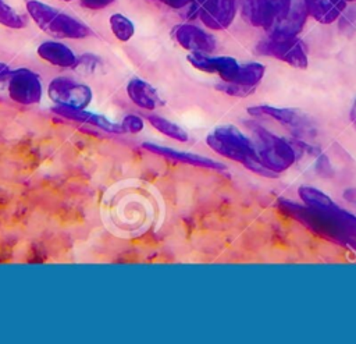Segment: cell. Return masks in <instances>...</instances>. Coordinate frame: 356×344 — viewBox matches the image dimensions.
Returning <instances> with one entry per match:
<instances>
[{"label": "cell", "instance_id": "cell-1", "mask_svg": "<svg viewBox=\"0 0 356 344\" xmlns=\"http://www.w3.org/2000/svg\"><path fill=\"white\" fill-rule=\"evenodd\" d=\"M298 195L305 205L280 199V209L314 231L349 249H356V216L338 206L325 192L310 185H300Z\"/></svg>", "mask_w": 356, "mask_h": 344}, {"label": "cell", "instance_id": "cell-2", "mask_svg": "<svg viewBox=\"0 0 356 344\" xmlns=\"http://www.w3.org/2000/svg\"><path fill=\"white\" fill-rule=\"evenodd\" d=\"M206 143L222 157L238 162L259 175L268 178L277 177L261 164L252 138L243 134L235 125L227 124L216 127L213 132L206 136Z\"/></svg>", "mask_w": 356, "mask_h": 344}, {"label": "cell", "instance_id": "cell-3", "mask_svg": "<svg viewBox=\"0 0 356 344\" xmlns=\"http://www.w3.org/2000/svg\"><path fill=\"white\" fill-rule=\"evenodd\" d=\"M25 7L35 24L56 39H85L90 35L82 21L40 0H26Z\"/></svg>", "mask_w": 356, "mask_h": 344}, {"label": "cell", "instance_id": "cell-4", "mask_svg": "<svg viewBox=\"0 0 356 344\" xmlns=\"http://www.w3.org/2000/svg\"><path fill=\"white\" fill-rule=\"evenodd\" d=\"M246 125L252 131V141L254 143L256 153L267 170L278 175L295 163L296 150L286 139L268 131L260 124L246 123Z\"/></svg>", "mask_w": 356, "mask_h": 344}, {"label": "cell", "instance_id": "cell-5", "mask_svg": "<svg viewBox=\"0 0 356 344\" xmlns=\"http://www.w3.org/2000/svg\"><path fill=\"white\" fill-rule=\"evenodd\" d=\"M46 92L54 106L88 109L93 100L92 88L70 77L53 78Z\"/></svg>", "mask_w": 356, "mask_h": 344}, {"label": "cell", "instance_id": "cell-6", "mask_svg": "<svg viewBox=\"0 0 356 344\" xmlns=\"http://www.w3.org/2000/svg\"><path fill=\"white\" fill-rule=\"evenodd\" d=\"M292 0H242L243 19L257 28L271 29L286 17Z\"/></svg>", "mask_w": 356, "mask_h": 344}, {"label": "cell", "instance_id": "cell-7", "mask_svg": "<svg viewBox=\"0 0 356 344\" xmlns=\"http://www.w3.org/2000/svg\"><path fill=\"white\" fill-rule=\"evenodd\" d=\"M8 97L17 104L33 106L39 104L43 97V84L38 72L31 68L19 67L11 71L7 79Z\"/></svg>", "mask_w": 356, "mask_h": 344}, {"label": "cell", "instance_id": "cell-8", "mask_svg": "<svg viewBox=\"0 0 356 344\" xmlns=\"http://www.w3.org/2000/svg\"><path fill=\"white\" fill-rule=\"evenodd\" d=\"M256 52L263 56H270L281 60L295 68L307 67V52L305 43L298 36L291 38H273L267 36L259 42Z\"/></svg>", "mask_w": 356, "mask_h": 344}, {"label": "cell", "instance_id": "cell-9", "mask_svg": "<svg viewBox=\"0 0 356 344\" xmlns=\"http://www.w3.org/2000/svg\"><path fill=\"white\" fill-rule=\"evenodd\" d=\"M238 0H191L188 18L199 17L210 29L221 31L231 25Z\"/></svg>", "mask_w": 356, "mask_h": 344}, {"label": "cell", "instance_id": "cell-10", "mask_svg": "<svg viewBox=\"0 0 356 344\" xmlns=\"http://www.w3.org/2000/svg\"><path fill=\"white\" fill-rule=\"evenodd\" d=\"M171 36L181 47L191 53L209 54L216 49V39L206 31L191 24H179L174 26Z\"/></svg>", "mask_w": 356, "mask_h": 344}, {"label": "cell", "instance_id": "cell-11", "mask_svg": "<svg viewBox=\"0 0 356 344\" xmlns=\"http://www.w3.org/2000/svg\"><path fill=\"white\" fill-rule=\"evenodd\" d=\"M188 61L192 67L209 72V74H218V77L225 81L231 82L236 77V72L239 70V63L229 56H217L211 57L209 54L203 53H191L188 54Z\"/></svg>", "mask_w": 356, "mask_h": 344}, {"label": "cell", "instance_id": "cell-12", "mask_svg": "<svg viewBox=\"0 0 356 344\" xmlns=\"http://www.w3.org/2000/svg\"><path fill=\"white\" fill-rule=\"evenodd\" d=\"M51 111L56 116H60L65 120L79 123V124H86L96 127L102 131L110 132V134H124L120 123H115L110 120L108 117L90 111L88 109H75V107H64V106H53Z\"/></svg>", "mask_w": 356, "mask_h": 344}, {"label": "cell", "instance_id": "cell-13", "mask_svg": "<svg viewBox=\"0 0 356 344\" xmlns=\"http://www.w3.org/2000/svg\"><path fill=\"white\" fill-rule=\"evenodd\" d=\"M248 113L254 117H271L273 120L278 121L282 125L289 127L292 131L296 132H305L306 128H309L310 123L307 117L299 111L298 109H291V107H277V106H270V104H257L252 106L248 109Z\"/></svg>", "mask_w": 356, "mask_h": 344}, {"label": "cell", "instance_id": "cell-14", "mask_svg": "<svg viewBox=\"0 0 356 344\" xmlns=\"http://www.w3.org/2000/svg\"><path fill=\"white\" fill-rule=\"evenodd\" d=\"M140 146L153 155L163 156V157L174 160V162H179V163H185V164H191V166H196V167H203V169H211V170H225L227 169L222 163H218L217 160H213L210 157L195 155L191 152L178 150V149L168 148V146H161V145H157L153 142H143Z\"/></svg>", "mask_w": 356, "mask_h": 344}, {"label": "cell", "instance_id": "cell-15", "mask_svg": "<svg viewBox=\"0 0 356 344\" xmlns=\"http://www.w3.org/2000/svg\"><path fill=\"white\" fill-rule=\"evenodd\" d=\"M306 18L307 11L303 4V0H292V6L286 17L281 19L278 24H275L271 29H268L267 33L273 38L298 36V33L303 29Z\"/></svg>", "mask_w": 356, "mask_h": 344}, {"label": "cell", "instance_id": "cell-16", "mask_svg": "<svg viewBox=\"0 0 356 344\" xmlns=\"http://www.w3.org/2000/svg\"><path fill=\"white\" fill-rule=\"evenodd\" d=\"M36 53L43 61L58 68H72L78 58V56L70 46L58 40L42 42L38 46Z\"/></svg>", "mask_w": 356, "mask_h": 344}, {"label": "cell", "instance_id": "cell-17", "mask_svg": "<svg viewBox=\"0 0 356 344\" xmlns=\"http://www.w3.org/2000/svg\"><path fill=\"white\" fill-rule=\"evenodd\" d=\"M127 95L129 100L143 110H154L160 106L161 97L153 85L140 78H132L127 84Z\"/></svg>", "mask_w": 356, "mask_h": 344}, {"label": "cell", "instance_id": "cell-18", "mask_svg": "<svg viewBox=\"0 0 356 344\" xmlns=\"http://www.w3.org/2000/svg\"><path fill=\"white\" fill-rule=\"evenodd\" d=\"M306 11L321 24L334 22L345 10L346 0H303Z\"/></svg>", "mask_w": 356, "mask_h": 344}, {"label": "cell", "instance_id": "cell-19", "mask_svg": "<svg viewBox=\"0 0 356 344\" xmlns=\"http://www.w3.org/2000/svg\"><path fill=\"white\" fill-rule=\"evenodd\" d=\"M146 118L154 130H157L160 134H163L171 139L179 141V142H186L189 138L188 132L181 125H178L177 123H172L171 120H168L165 117H161L157 114H149Z\"/></svg>", "mask_w": 356, "mask_h": 344}, {"label": "cell", "instance_id": "cell-20", "mask_svg": "<svg viewBox=\"0 0 356 344\" xmlns=\"http://www.w3.org/2000/svg\"><path fill=\"white\" fill-rule=\"evenodd\" d=\"M264 71H266V67L261 63L252 61V63L239 64L236 77L231 82H235V84H239L243 86H249V88H256V85L264 77Z\"/></svg>", "mask_w": 356, "mask_h": 344}, {"label": "cell", "instance_id": "cell-21", "mask_svg": "<svg viewBox=\"0 0 356 344\" xmlns=\"http://www.w3.org/2000/svg\"><path fill=\"white\" fill-rule=\"evenodd\" d=\"M108 24H110V29H111L113 35L120 42H128L135 33L134 22L124 14H120V13L113 14L108 18Z\"/></svg>", "mask_w": 356, "mask_h": 344}, {"label": "cell", "instance_id": "cell-22", "mask_svg": "<svg viewBox=\"0 0 356 344\" xmlns=\"http://www.w3.org/2000/svg\"><path fill=\"white\" fill-rule=\"evenodd\" d=\"M0 24L6 28L21 29L26 25L25 18L4 0H0Z\"/></svg>", "mask_w": 356, "mask_h": 344}, {"label": "cell", "instance_id": "cell-23", "mask_svg": "<svg viewBox=\"0 0 356 344\" xmlns=\"http://www.w3.org/2000/svg\"><path fill=\"white\" fill-rule=\"evenodd\" d=\"M100 65V58L95 54L90 53H85L82 56H78L75 65L72 67V70L79 71L82 74H93Z\"/></svg>", "mask_w": 356, "mask_h": 344}, {"label": "cell", "instance_id": "cell-24", "mask_svg": "<svg viewBox=\"0 0 356 344\" xmlns=\"http://www.w3.org/2000/svg\"><path fill=\"white\" fill-rule=\"evenodd\" d=\"M120 125H121L124 134H134L135 135V134H139V132L143 131L145 120L139 114L129 113V114L122 117Z\"/></svg>", "mask_w": 356, "mask_h": 344}, {"label": "cell", "instance_id": "cell-25", "mask_svg": "<svg viewBox=\"0 0 356 344\" xmlns=\"http://www.w3.org/2000/svg\"><path fill=\"white\" fill-rule=\"evenodd\" d=\"M216 88L218 91H221L222 93L229 95V96H235V97H246L250 93H253V91L256 89V88H249V86H243V85H239V84H235V82H225V81L217 84Z\"/></svg>", "mask_w": 356, "mask_h": 344}, {"label": "cell", "instance_id": "cell-26", "mask_svg": "<svg viewBox=\"0 0 356 344\" xmlns=\"http://www.w3.org/2000/svg\"><path fill=\"white\" fill-rule=\"evenodd\" d=\"M114 3V0H81L82 7L89 10H102Z\"/></svg>", "mask_w": 356, "mask_h": 344}, {"label": "cell", "instance_id": "cell-27", "mask_svg": "<svg viewBox=\"0 0 356 344\" xmlns=\"http://www.w3.org/2000/svg\"><path fill=\"white\" fill-rule=\"evenodd\" d=\"M11 71H13V68H10L8 64L0 61V84L1 82H7V79L11 75Z\"/></svg>", "mask_w": 356, "mask_h": 344}, {"label": "cell", "instance_id": "cell-28", "mask_svg": "<svg viewBox=\"0 0 356 344\" xmlns=\"http://www.w3.org/2000/svg\"><path fill=\"white\" fill-rule=\"evenodd\" d=\"M172 8H182L191 3V0H160Z\"/></svg>", "mask_w": 356, "mask_h": 344}, {"label": "cell", "instance_id": "cell-29", "mask_svg": "<svg viewBox=\"0 0 356 344\" xmlns=\"http://www.w3.org/2000/svg\"><path fill=\"white\" fill-rule=\"evenodd\" d=\"M343 198H345L348 202L356 205V189H346V191L343 192Z\"/></svg>", "mask_w": 356, "mask_h": 344}, {"label": "cell", "instance_id": "cell-30", "mask_svg": "<svg viewBox=\"0 0 356 344\" xmlns=\"http://www.w3.org/2000/svg\"><path fill=\"white\" fill-rule=\"evenodd\" d=\"M349 118H350L352 124L356 127V99L352 103V107H350V111H349Z\"/></svg>", "mask_w": 356, "mask_h": 344}, {"label": "cell", "instance_id": "cell-31", "mask_svg": "<svg viewBox=\"0 0 356 344\" xmlns=\"http://www.w3.org/2000/svg\"><path fill=\"white\" fill-rule=\"evenodd\" d=\"M63 1H72V0H63Z\"/></svg>", "mask_w": 356, "mask_h": 344}, {"label": "cell", "instance_id": "cell-32", "mask_svg": "<svg viewBox=\"0 0 356 344\" xmlns=\"http://www.w3.org/2000/svg\"><path fill=\"white\" fill-rule=\"evenodd\" d=\"M350 1H356V0H350Z\"/></svg>", "mask_w": 356, "mask_h": 344}]
</instances>
